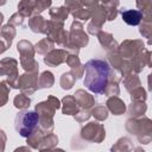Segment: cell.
<instances>
[{"instance_id": "cell-3", "label": "cell", "mask_w": 152, "mask_h": 152, "mask_svg": "<svg viewBox=\"0 0 152 152\" xmlns=\"http://www.w3.org/2000/svg\"><path fill=\"white\" fill-rule=\"evenodd\" d=\"M122 19L127 25H138L142 19V13L138 10H127L122 13Z\"/></svg>"}, {"instance_id": "cell-2", "label": "cell", "mask_w": 152, "mask_h": 152, "mask_svg": "<svg viewBox=\"0 0 152 152\" xmlns=\"http://www.w3.org/2000/svg\"><path fill=\"white\" fill-rule=\"evenodd\" d=\"M39 115L33 110H20L14 119V128L21 137H28L36 128Z\"/></svg>"}, {"instance_id": "cell-1", "label": "cell", "mask_w": 152, "mask_h": 152, "mask_svg": "<svg viewBox=\"0 0 152 152\" xmlns=\"http://www.w3.org/2000/svg\"><path fill=\"white\" fill-rule=\"evenodd\" d=\"M110 72V66L107 61L94 58L86 63L84 65V86L93 93L100 94L104 90L108 77Z\"/></svg>"}]
</instances>
